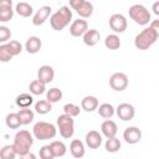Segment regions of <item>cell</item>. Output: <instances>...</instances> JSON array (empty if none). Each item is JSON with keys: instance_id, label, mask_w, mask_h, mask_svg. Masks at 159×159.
I'll list each match as a JSON object with an SVG mask.
<instances>
[{"instance_id": "83f0119b", "label": "cell", "mask_w": 159, "mask_h": 159, "mask_svg": "<svg viewBox=\"0 0 159 159\" xmlns=\"http://www.w3.org/2000/svg\"><path fill=\"white\" fill-rule=\"evenodd\" d=\"M29 91L31 94L34 96H40V94H43L46 92V84H43L42 82H40L39 80H34L30 86H29Z\"/></svg>"}, {"instance_id": "8d00e7d4", "label": "cell", "mask_w": 159, "mask_h": 159, "mask_svg": "<svg viewBox=\"0 0 159 159\" xmlns=\"http://www.w3.org/2000/svg\"><path fill=\"white\" fill-rule=\"evenodd\" d=\"M12 57H14V56L10 53V51H9L7 46H6V43L0 45V61H1V62H9Z\"/></svg>"}, {"instance_id": "5b68a950", "label": "cell", "mask_w": 159, "mask_h": 159, "mask_svg": "<svg viewBox=\"0 0 159 159\" xmlns=\"http://www.w3.org/2000/svg\"><path fill=\"white\" fill-rule=\"evenodd\" d=\"M128 12H129V17L137 25H140V26L148 25L149 21L152 20V16H150L149 10L144 5H142V4H134V5H132L129 7Z\"/></svg>"}, {"instance_id": "30bf717a", "label": "cell", "mask_w": 159, "mask_h": 159, "mask_svg": "<svg viewBox=\"0 0 159 159\" xmlns=\"http://www.w3.org/2000/svg\"><path fill=\"white\" fill-rule=\"evenodd\" d=\"M116 114L123 122L132 120L135 116V108L129 103H120L116 108Z\"/></svg>"}, {"instance_id": "e575fe53", "label": "cell", "mask_w": 159, "mask_h": 159, "mask_svg": "<svg viewBox=\"0 0 159 159\" xmlns=\"http://www.w3.org/2000/svg\"><path fill=\"white\" fill-rule=\"evenodd\" d=\"M6 46H7L10 53H11L12 56H17V55H20V53L22 52V45H21V42L17 41V40H11V41H9V42L6 43Z\"/></svg>"}, {"instance_id": "d4e9b609", "label": "cell", "mask_w": 159, "mask_h": 159, "mask_svg": "<svg viewBox=\"0 0 159 159\" xmlns=\"http://www.w3.org/2000/svg\"><path fill=\"white\" fill-rule=\"evenodd\" d=\"M50 147H51V149H52V152L55 154V158H61V157H63L67 153V147L61 140H53V142H51L50 143Z\"/></svg>"}, {"instance_id": "6da1fadb", "label": "cell", "mask_w": 159, "mask_h": 159, "mask_svg": "<svg viewBox=\"0 0 159 159\" xmlns=\"http://www.w3.org/2000/svg\"><path fill=\"white\" fill-rule=\"evenodd\" d=\"M34 144V134H31L29 130H19L14 137L12 147L19 157H24L30 153V148Z\"/></svg>"}, {"instance_id": "5bb4252c", "label": "cell", "mask_w": 159, "mask_h": 159, "mask_svg": "<svg viewBox=\"0 0 159 159\" xmlns=\"http://www.w3.org/2000/svg\"><path fill=\"white\" fill-rule=\"evenodd\" d=\"M51 11H52V9H51V6H48V5L41 6V7L34 14V16H32V24H34L35 26H40V25L45 24V21H46L48 17H51Z\"/></svg>"}, {"instance_id": "4fadbf2b", "label": "cell", "mask_w": 159, "mask_h": 159, "mask_svg": "<svg viewBox=\"0 0 159 159\" xmlns=\"http://www.w3.org/2000/svg\"><path fill=\"white\" fill-rule=\"evenodd\" d=\"M15 9H12L11 0H1L0 1V21L7 22L14 17Z\"/></svg>"}, {"instance_id": "836d02e7", "label": "cell", "mask_w": 159, "mask_h": 159, "mask_svg": "<svg viewBox=\"0 0 159 159\" xmlns=\"http://www.w3.org/2000/svg\"><path fill=\"white\" fill-rule=\"evenodd\" d=\"M16 152L11 145H4L0 150V159H15L16 158Z\"/></svg>"}, {"instance_id": "4316f807", "label": "cell", "mask_w": 159, "mask_h": 159, "mask_svg": "<svg viewBox=\"0 0 159 159\" xmlns=\"http://www.w3.org/2000/svg\"><path fill=\"white\" fill-rule=\"evenodd\" d=\"M5 123H6L7 128H10V129H17L22 125L21 119L17 113H9L5 118Z\"/></svg>"}, {"instance_id": "8992f818", "label": "cell", "mask_w": 159, "mask_h": 159, "mask_svg": "<svg viewBox=\"0 0 159 159\" xmlns=\"http://www.w3.org/2000/svg\"><path fill=\"white\" fill-rule=\"evenodd\" d=\"M57 129L60 135L65 139H70L75 134V119L67 114H61L57 117Z\"/></svg>"}, {"instance_id": "e0dca14e", "label": "cell", "mask_w": 159, "mask_h": 159, "mask_svg": "<svg viewBox=\"0 0 159 159\" xmlns=\"http://www.w3.org/2000/svg\"><path fill=\"white\" fill-rule=\"evenodd\" d=\"M118 132V127L116 124V122H113L112 119H106L102 124H101V133L102 135H104L107 139L114 138L116 134Z\"/></svg>"}, {"instance_id": "3957f363", "label": "cell", "mask_w": 159, "mask_h": 159, "mask_svg": "<svg viewBox=\"0 0 159 159\" xmlns=\"http://www.w3.org/2000/svg\"><path fill=\"white\" fill-rule=\"evenodd\" d=\"M159 39V34L152 29L150 26L149 27H145L135 37H134V46L138 48V50H148L150 46H153L157 40Z\"/></svg>"}, {"instance_id": "52a82bcc", "label": "cell", "mask_w": 159, "mask_h": 159, "mask_svg": "<svg viewBox=\"0 0 159 159\" xmlns=\"http://www.w3.org/2000/svg\"><path fill=\"white\" fill-rule=\"evenodd\" d=\"M70 6L73 10H76V12L82 19H87L93 14V4L86 0H71Z\"/></svg>"}, {"instance_id": "ffe728a7", "label": "cell", "mask_w": 159, "mask_h": 159, "mask_svg": "<svg viewBox=\"0 0 159 159\" xmlns=\"http://www.w3.org/2000/svg\"><path fill=\"white\" fill-rule=\"evenodd\" d=\"M98 107H99V102L94 96H86L81 101V108L86 112H93L98 109Z\"/></svg>"}, {"instance_id": "ba28073f", "label": "cell", "mask_w": 159, "mask_h": 159, "mask_svg": "<svg viewBox=\"0 0 159 159\" xmlns=\"http://www.w3.org/2000/svg\"><path fill=\"white\" fill-rule=\"evenodd\" d=\"M128 76L123 72H114L111 77H109V86L112 89L117 91V92H122L128 87Z\"/></svg>"}, {"instance_id": "ac0fdd59", "label": "cell", "mask_w": 159, "mask_h": 159, "mask_svg": "<svg viewBox=\"0 0 159 159\" xmlns=\"http://www.w3.org/2000/svg\"><path fill=\"white\" fill-rule=\"evenodd\" d=\"M70 153L73 158L76 159H81L84 157L86 154V148H84V143L80 139H73L70 144Z\"/></svg>"}, {"instance_id": "60d3db41", "label": "cell", "mask_w": 159, "mask_h": 159, "mask_svg": "<svg viewBox=\"0 0 159 159\" xmlns=\"http://www.w3.org/2000/svg\"><path fill=\"white\" fill-rule=\"evenodd\" d=\"M20 159H37V157L34 154V153H29V154H26V155H24V157H20Z\"/></svg>"}, {"instance_id": "ab89813d", "label": "cell", "mask_w": 159, "mask_h": 159, "mask_svg": "<svg viewBox=\"0 0 159 159\" xmlns=\"http://www.w3.org/2000/svg\"><path fill=\"white\" fill-rule=\"evenodd\" d=\"M152 10H153V12H154L157 16H159V1H155V2L153 4Z\"/></svg>"}, {"instance_id": "2e32d148", "label": "cell", "mask_w": 159, "mask_h": 159, "mask_svg": "<svg viewBox=\"0 0 159 159\" xmlns=\"http://www.w3.org/2000/svg\"><path fill=\"white\" fill-rule=\"evenodd\" d=\"M84 143L89 149H97L102 144V134L97 130H89L86 134Z\"/></svg>"}, {"instance_id": "1f68e13d", "label": "cell", "mask_w": 159, "mask_h": 159, "mask_svg": "<svg viewBox=\"0 0 159 159\" xmlns=\"http://www.w3.org/2000/svg\"><path fill=\"white\" fill-rule=\"evenodd\" d=\"M122 144H120V140L118 138H111V139H107L106 144H104V148L108 153H117L119 149H120Z\"/></svg>"}, {"instance_id": "277c9868", "label": "cell", "mask_w": 159, "mask_h": 159, "mask_svg": "<svg viewBox=\"0 0 159 159\" xmlns=\"http://www.w3.org/2000/svg\"><path fill=\"white\" fill-rule=\"evenodd\" d=\"M32 134L36 139L39 140H48L53 139L57 134V128L55 124L48 123V122H36L32 127Z\"/></svg>"}, {"instance_id": "44dd1931", "label": "cell", "mask_w": 159, "mask_h": 159, "mask_svg": "<svg viewBox=\"0 0 159 159\" xmlns=\"http://www.w3.org/2000/svg\"><path fill=\"white\" fill-rule=\"evenodd\" d=\"M83 42L87 46H94L98 43V41L101 40V34L98 30L96 29H89L84 35H83Z\"/></svg>"}, {"instance_id": "d6a6232c", "label": "cell", "mask_w": 159, "mask_h": 159, "mask_svg": "<svg viewBox=\"0 0 159 159\" xmlns=\"http://www.w3.org/2000/svg\"><path fill=\"white\" fill-rule=\"evenodd\" d=\"M62 109H63V113H65V114H67V116L75 118V117H77V116L81 113V109H82V108H80V107H78L77 104H75V103H67V104L63 106Z\"/></svg>"}, {"instance_id": "d590c367", "label": "cell", "mask_w": 159, "mask_h": 159, "mask_svg": "<svg viewBox=\"0 0 159 159\" xmlns=\"http://www.w3.org/2000/svg\"><path fill=\"white\" fill-rule=\"evenodd\" d=\"M39 157H40V159H55V154H53L50 144L48 145H43V147L40 148Z\"/></svg>"}, {"instance_id": "f1b7e54d", "label": "cell", "mask_w": 159, "mask_h": 159, "mask_svg": "<svg viewBox=\"0 0 159 159\" xmlns=\"http://www.w3.org/2000/svg\"><path fill=\"white\" fill-rule=\"evenodd\" d=\"M62 96H63L62 91L60 88H57V87H52L46 92V99L50 103H57L58 101L62 99Z\"/></svg>"}, {"instance_id": "8fae6325", "label": "cell", "mask_w": 159, "mask_h": 159, "mask_svg": "<svg viewBox=\"0 0 159 159\" xmlns=\"http://www.w3.org/2000/svg\"><path fill=\"white\" fill-rule=\"evenodd\" d=\"M88 24L86 20L83 19H77L75 21H72L71 26H70V34L73 37H83V35L88 31Z\"/></svg>"}, {"instance_id": "4dcf8cb0", "label": "cell", "mask_w": 159, "mask_h": 159, "mask_svg": "<svg viewBox=\"0 0 159 159\" xmlns=\"http://www.w3.org/2000/svg\"><path fill=\"white\" fill-rule=\"evenodd\" d=\"M17 114H19V117H20V119H21V123H22L24 125L30 124V123L34 120V118H35V113H34L30 108H22V109H20V111L17 112Z\"/></svg>"}, {"instance_id": "484cf974", "label": "cell", "mask_w": 159, "mask_h": 159, "mask_svg": "<svg viewBox=\"0 0 159 159\" xmlns=\"http://www.w3.org/2000/svg\"><path fill=\"white\" fill-rule=\"evenodd\" d=\"M104 46L108 50H118L120 47V39L117 34H111L107 35L106 40H104Z\"/></svg>"}, {"instance_id": "f546056e", "label": "cell", "mask_w": 159, "mask_h": 159, "mask_svg": "<svg viewBox=\"0 0 159 159\" xmlns=\"http://www.w3.org/2000/svg\"><path fill=\"white\" fill-rule=\"evenodd\" d=\"M52 109V103H50L47 99H40L35 103V111L39 114H47Z\"/></svg>"}, {"instance_id": "74e56055", "label": "cell", "mask_w": 159, "mask_h": 159, "mask_svg": "<svg viewBox=\"0 0 159 159\" xmlns=\"http://www.w3.org/2000/svg\"><path fill=\"white\" fill-rule=\"evenodd\" d=\"M11 37V31L9 27L6 26H0V42L2 43H7Z\"/></svg>"}, {"instance_id": "cb8c5ba5", "label": "cell", "mask_w": 159, "mask_h": 159, "mask_svg": "<svg viewBox=\"0 0 159 159\" xmlns=\"http://www.w3.org/2000/svg\"><path fill=\"white\" fill-rule=\"evenodd\" d=\"M97 111H98V114L102 118H104V119H111L114 116V113H116V108L111 103H102V104H99Z\"/></svg>"}, {"instance_id": "d6986e66", "label": "cell", "mask_w": 159, "mask_h": 159, "mask_svg": "<svg viewBox=\"0 0 159 159\" xmlns=\"http://www.w3.org/2000/svg\"><path fill=\"white\" fill-rule=\"evenodd\" d=\"M42 47V41L40 37L37 36H30L27 40H26V43H25V50L31 53V55H35L37 53Z\"/></svg>"}, {"instance_id": "7c38bea8", "label": "cell", "mask_w": 159, "mask_h": 159, "mask_svg": "<svg viewBox=\"0 0 159 159\" xmlns=\"http://www.w3.org/2000/svg\"><path fill=\"white\" fill-rule=\"evenodd\" d=\"M123 139L128 144H137L142 139V130L138 127H127L123 132Z\"/></svg>"}, {"instance_id": "603a6c76", "label": "cell", "mask_w": 159, "mask_h": 159, "mask_svg": "<svg viewBox=\"0 0 159 159\" xmlns=\"http://www.w3.org/2000/svg\"><path fill=\"white\" fill-rule=\"evenodd\" d=\"M15 103H16V106L20 107L21 109H22V108H30L31 104L34 103V97H32L31 94H29V93H21V94H19V96L16 97Z\"/></svg>"}, {"instance_id": "7a4b0ae2", "label": "cell", "mask_w": 159, "mask_h": 159, "mask_svg": "<svg viewBox=\"0 0 159 159\" xmlns=\"http://www.w3.org/2000/svg\"><path fill=\"white\" fill-rule=\"evenodd\" d=\"M72 20V10L70 9V6L63 5L61 6L56 12H53L50 17V25L53 30L56 31H61L63 30Z\"/></svg>"}, {"instance_id": "9c48e42d", "label": "cell", "mask_w": 159, "mask_h": 159, "mask_svg": "<svg viewBox=\"0 0 159 159\" xmlns=\"http://www.w3.org/2000/svg\"><path fill=\"white\" fill-rule=\"evenodd\" d=\"M108 24H109L111 30H113L116 34L124 32L127 30V26H128L127 19L122 14H113V15H111V17L108 20Z\"/></svg>"}, {"instance_id": "7402d4cb", "label": "cell", "mask_w": 159, "mask_h": 159, "mask_svg": "<svg viewBox=\"0 0 159 159\" xmlns=\"http://www.w3.org/2000/svg\"><path fill=\"white\" fill-rule=\"evenodd\" d=\"M15 12L21 17H30L34 15V7L29 2H17L15 5Z\"/></svg>"}, {"instance_id": "f35d334b", "label": "cell", "mask_w": 159, "mask_h": 159, "mask_svg": "<svg viewBox=\"0 0 159 159\" xmlns=\"http://www.w3.org/2000/svg\"><path fill=\"white\" fill-rule=\"evenodd\" d=\"M150 27L152 29H154L158 34H159V19H157V20H153L152 22H150Z\"/></svg>"}, {"instance_id": "9a60e30c", "label": "cell", "mask_w": 159, "mask_h": 159, "mask_svg": "<svg viewBox=\"0 0 159 159\" xmlns=\"http://www.w3.org/2000/svg\"><path fill=\"white\" fill-rule=\"evenodd\" d=\"M53 77H55V71L48 65L41 66L39 68V71H37V80L40 82H42L43 84H47V83L52 82L53 81Z\"/></svg>"}]
</instances>
